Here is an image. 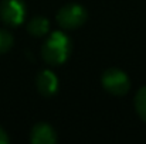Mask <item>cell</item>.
Returning <instances> with one entry per match:
<instances>
[{
	"label": "cell",
	"instance_id": "6da1fadb",
	"mask_svg": "<svg viewBox=\"0 0 146 144\" xmlns=\"http://www.w3.org/2000/svg\"><path fill=\"white\" fill-rule=\"evenodd\" d=\"M71 54V41L68 36L62 31H54L50 34L46 43L41 47V57L48 65L64 64Z\"/></svg>",
	"mask_w": 146,
	"mask_h": 144
},
{
	"label": "cell",
	"instance_id": "7a4b0ae2",
	"mask_svg": "<svg viewBox=\"0 0 146 144\" xmlns=\"http://www.w3.org/2000/svg\"><path fill=\"white\" fill-rule=\"evenodd\" d=\"M88 18L87 10L77 3L62 6L57 13V23L64 30H75L81 27Z\"/></svg>",
	"mask_w": 146,
	"mask_h": 144
},
{
	"label": "cell",
	"instance_id": "3957f363",
	"mask_svg": "<svg viewBox=\"0 0 146 144\" xmlns=\"http://www.w3.org/2000/svg\"><path fill=\"white\" fill-rule=\"evenodd\" d=\"M104 89L113 96H122L128 93L131 88V81L128 75L118 68H109L102 74L101 78Z\"/></svg>",
	"mask_w": 146,
	"mask_h": 144
},
{
	"label": "cell",
	"instance_id": "277c9868",
	"mask_svg": "<svg viewBox=\"0 0 146 144\" xmlns=\"http://www.w3.org/2000/svg\"><path fill=\"white\" fill-rule=\"evenodd\" d=\"M26 4L23 0H3L0 3V18L9 27H17L24 21Z\"/></svg>",
	"mask_w": 146,
	"mask_h": 144
},
{
	"label": "cell",
	"instance_id": "5b68a950",
	"mask_svg": "<svg viewBox=\"0 0 146 144\" xmlns=\"http://www.w3.org/2000/svg\"><path fill=\"white\" fill-rule=\"evenodd\" d=\"M36 84H37L38 92L46 97H51L58 91V79H57L55 74L51 72L50 69H44L37 75Z\"/></svg>",
	"mask_w": 146,
	"mask_h": 144
},
{
	"label": "cell",
	"instance_id": "8992f818",
	"mask_svg": "<svg viewBox=\"0 0 146 144\" xmlns=\"http://www.w3.org/2000/svg\"><path fill=\"white\" fill-rule=\"evenodd\" d=\"M30 141L33 144H54L57 141L55 130L47 123H37L31 129Z\"/></svg>",
	"mask_w": 146,
	"mask_h": 144
},
{
	"label": "cell",
	"instance_id": "52a82bcc",
	"mask_svg": "<svg viewBox=\"0 0 146 144\" xmlns=\"http://www.w3.org/2000/svg\"><path fill=\"white\" fill-rule=\"evenodd\" d=\"M50 21L46 17H34L27 24V31L34 37H43L48 33Z\"/></svg>",
	"mask_w": 146,
	"mask_h": 144
},
{
	"label": "cell",
	"instance_id": "ba28073f",
	"mask_svg": "<svg viewBox=\"0 0 146 144\" xmlns=\"http://www.w3.org/2000/svg\"><path fill=\"white\" fill-rule=\"evenodd\" d=\"M135 109L138 116L146 123V86L141 88L135 96Z\"/></svg>",
	"mask_w": 146,
	"mask_h": 144
},
{
	"label": "cell",
	"instance_id": "9c48e42d",
	"mask_svg": "<svg viewBox=\"0 0 146 144\" xmlns=\"http://www.w3.org/2000/svg\"><path fill=\"white\" fill-rule=\"evenodd\" d=\"M14 44V38L13 36L7 31V30H1L0 28V55L6 54Z\"/></svg>",
	"mask_w": 146,
	"mask_h": 144
},
{
	"label": "cell",
	"instance_id": "30bf717a",
	"mask_svg": "<svg viewBox=\"0 0 146 144\" xmlns=\"http://www.w3.org/2000/svg\"><path fill=\"white\" fill-rule=\"evenodd\" d=\"M9 143V136H7V133L0 127V144H7Z\"/></svg>",
	"mask_w": 146,
	"mask_h": 144
}]
</instances>
